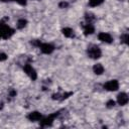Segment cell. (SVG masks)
<instances>
[{"mask_svg":"<svg viewBox=\"0 0 129 129\" xmlns=\"http://www.w3.org/2000/svg\"><path fill=\"white\" fill-rule=\"evenodd\" d=\"M15 30L8 26L5 22H0V39H8L14 34Z\"/></svg>","mask_w":129,"mask_h":129,"instance_id":"6da1fadb","label":"cell"},{"mask_svg":"<svg viewBox=\"0 0 129 129\" xmlns=\"http://www.w3.org/2000/svg\"><path fill=\"white\" fill-rule=\"evenodd\" d=\"M59 115V111L57 112H54L46 117H42L40 119V127H48V126H51L54 119Z\"/></svg>","mask_w":129,"mask_h":129,"instance_id":"7a4b0ae2","label":"cell"},{"mask_svg":"<svg viewBox=\"0 0 129 129\" xmlns=\"http://www.w3.org/2000/svg\"><path fill=\"white\" fill-rule=\"evenodd\" d=\"M87 53H88V56L91 57V58H93V59L100 58L101 55H102V51H101L100 47L97 46V45H95V44H93V45H91V46L88 47Z\"/></svg>","mask_w":129,"mask_h":129,"instance_id":"3957f363","label":"cell"},{"mask_svg":"<svg viewBox=\"0 0 129 129\" xmlns=\"http://www.w3.org/2000/svg\"><path fill=\"white\" fill-rule=\"evenodd\" d=\"M23 71L24 73L32 80V81H35L37 79V74H36V71L32 68V66L30 63H25L24 67H23Z\"/></svg>","mask_w":129,"mask_h":129,"instance_id":"277c9868","label":"cell"},{"mask_svg":"<svg viewBox=\"0 0 129 129\" xmlns=\"http://www.w3.org/2000/svg\"><path fill=\"white\" fill-rule=\"evenodd\" d=\"M103 88L107 91H117L119 89V83L117 80H111L104 84Z\"/></svg>","mask_w":129,"mask_h":129,"instance_id":"5b68a950","label":"cell"},{"mask_svg":"<svg viewBox=\"0 0 129 129\" xmlns=\"http://www.w3.org/2000/svg\"><path fill=\"white\" fill-rule=\"evenodd\" d=\"M39 48H40V50H41V52L42 53H45V54H50L53 50H54V46L52 45V44H50V43H40V45L38 46Z\"/></svg>","mask_w":129,"mask_h":129,"instance_id":"8992f818","label":"cell"},{"mask_svg":"<svg viewBox=\"0 0 129 129\" xmlns=\"http://www.w3.org/2000/svg\"><path fill=\"white\" fill-rule=\"evenodd\" d=\"M98 38H99V40L106 42V43H111L113 41V37L108 32H100L98 34Z\"/></svg>","mask_w":129,"mask_h":129,"instance_id":"52a82bcc","label":"cell"},{"mask_svg":"<svg viewBox=\"0 0 129 129\" xmlns=\"http://www.w3.org/2000/svg\"><path fill=\"white\" fill-rule=\"evenodd\" d=\"M42 118V115L38 112V111H33V112H30L28 115H27V119L31 122H36V121H40V119Z\"/></svg>","mask_w":129,"mask_h":129,"instance_id":"ba28073f","label":"cell"},{"mask_svg":"<svg viewBox=\"0 0 129 129\" xmlns=\"http://www.w3.org/2000/svg\"><path fill=\"white\" fill-rule=\"evenodd\" d=\"M129 101V98H128V95L126 93H120L118 96H117V102L120 106H124L128 103Z\"/></svg>","mask_w":129,"mask_h":129,"instance_id":"9c48e42d","label":"cell"},{"mask_svg":"<svg viewBox=\"0 0 129 129\" xmlns=\"http://www.w3.org/2000/svg\"><path fill=\"white\" fill-rule=\"evenodd\" d=\"M83 28H84V34L85 35H90V34L94 33V31H95L94 25L92 23H90V22H87L86 24H84Z\"/></svg>","mask_w":129,"mask_h":129,"instance_id":"30bf717a","label":"cell"},{"mask_svg":"<svg viewBox=\"0 0 129 129\" xmlns=\"http://www.w3.org/2000/svg\"><path fill=\"white\" fill-rule=\"evenodd\" d=\"M61 32H62V34H63L66 37H68V38H73V37H75V31H74L72 28H70V27H64V28H62Z\"/></svg>","mask_w":129,"mask_h":129,"instance_id":"8fae6325","label":"cell"},{"mask_svg":"<svg viewBox=\"0 0 129 129\" xmlns=\"http://www.w3.org/2000/svg\"><path fill=\"white\" fill-rule=\"evenodd\" d=\"M93 71H94V73L96 75H102L104 73V67L101 63H96L93 67Z\"/></svg>","mask_w":129,"mask_h":129,"instance_id":"7c38bea8","label":"cell"},{"mask_svg":"<svg viewBox=\"0 0 129 129\" xmlns=\"http://www.w3.org/2000/svg\"><path fill=\"white\" fill-rule=\"evenodd\" d=\"M105 0H89V5L91 7H97L99 5H101Z\"/></svg>","mask_w":129,"mask_h":129,"instance_id":"4fadbf2b","label":"cell"},{"mask_svg":"<svg viewBox=\"0 0 129 129\" xmlns=\"http://www.w3.org/2000/svg\"><path fill=\"white\" fill-rule=\"evenodd\" d=\"M26 24H27V21H26L25 19L21 18V19H19V20L17 21V28H18V29H22V28H24V27L26 26Z\"/></svg>","mask_w":129,"mask_h":129,"instance_id":"5bb4252c","label":"cell"},{"mask_svg":"<svg viewBox=\"0 0 129 129\" xmlns=\"http://www.w3.org/2000/svg\"><path fill=\"white\" fill-rule=\"evenodd\" d=\"M120 39H121V42H123V43H125V44H128V43H129V34H128V33L122 34L121 37H120Z\"/></svg>","mask_w":129,"mask_h":129,"instance_id":"9a60e30c","label":"cell"},{"mask_svg":"<svg viewBox=\"0 0 129 129\" xmlns=\"http://www.w3.org/2000/svg\"><path fill=\"white\" fill-rule=\"evenodd\" d=\"M30 43L32 44V45H34V46H39L40 45V43H41V41L40 40H38V39H33V40H31L30 41Z\"/></svg>","mask_w":129,"mask_h":129,"instance_id":"2e32d148","label":"cell"},{"mask_svg":"<svg viewBox=\"0 0 129 129\" xmlns=\"http://www.w3.org/2000/svg\"><path fill=\"white\" fill-rule=\"evenodd\" d=\"M106 106H107L108 108H112V107H114V106H115V101H113V100H109V101L106 103Z\"/></svg>","mask_w":129,"mask_h":129,"instance_id":"e0dca14e","label":"cell"},{"mask_svg":"<svg viewBox=\"0 0 129 129\" xmlns=\"http://www.w3.org/2000/svg\"><path fill=\"white\" fill-rule=\"evenodd\" d=\"M11 1H14V2H16V3H18L19 5H22V6L26 5V3H27V0H11Z\"/></svg>","mask_w":129,"mask_h":129,"instance_id":"ac0fdd59","label":"cell"},{"mask_svg":"<svg viewBox=\"0 0 129 129\" xmlns=\"http://www.w3.org/2000/svg\"><path fill=\"white\" fill-rule=\"evenodd\" d=\"M6 59H7V54L0 51V61H4V60H6Z\"/></svg>","mask_w":129,"mask_h":129,"instance_id":"d6986e66","label":"cell"},{"mask_svg":"<svg viewBox=\"0 0 129 129\" xmlns=\"http://www.w3.org/2000/svg\"><path fill=\"white\" fill-rule=\"evenodd\" d=\"M58 6H59L60 8H64V7H68L69 4H68V2H66V1H61V2L58 4Z\"/></svg>","mask_w":129,"mask_h":129,"instance_id":"ffe728a7","label":"cell"},{"mask_svg":"<svg viewBox=\"0 0 129 129\" xmlns=\"http://www.w3.org/2000/svg\"><path fill=\"white\" fill-rule=\"evenodd\" d=\"M9 96H10V97H15V96H16V91H15V90H10Z\"/></svg>","mask_w":129,"mask_h":129,"instance_id":"44dd1931","label":"cell"},{"mask_svg":"<svg viewBox=\"0 0 129 129\" xmlns=\"http://www.w3.org/2000/svg\"><path fill=\"white\" fill-rule=\"evenodd\" d=\"M1 2H8V1H11V0H0Z\"/></svg>","mask_w":129,"mask_h":129,"instance_id":"7402d4cb","label":"cell"}]
</instances>
